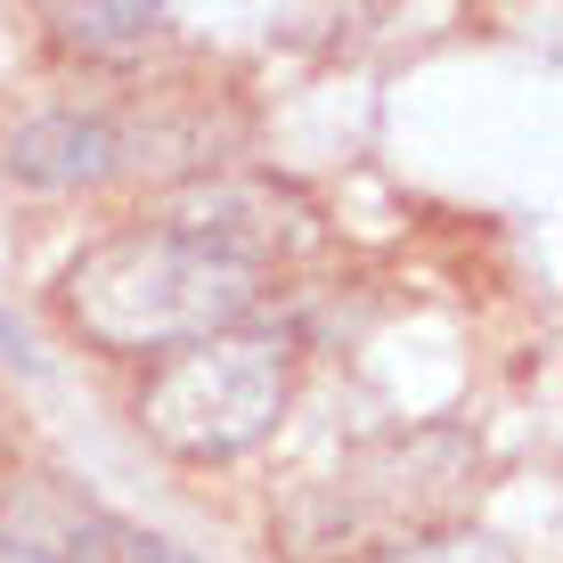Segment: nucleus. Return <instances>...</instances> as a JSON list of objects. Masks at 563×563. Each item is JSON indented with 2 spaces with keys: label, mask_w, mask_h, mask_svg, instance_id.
<instances>
[{
  "label": "nucleus",
  "mask_w": 563,
  "mask_h": 563,
  "mask_svg": "<svg viewBox=\"0 0 563 563\" xmlns=\"http://www.w3.org/2000/svg\"><path fill=\"white\" fill-rule=\"evenodd\" d=\"M123 548H131V563H188L180 548H172V539H147V531H131Z\"/></svg>",
  "instance_id": "obj_6"
},
{
  "label": "nucleus",
  "mask_w": 563,
  "mask_h": 563,
  "mask_svg": "<svg viewBox=\"0 0 563 563\" xmlns=\"http://www.w3.org/2000/svg\"><path fill=\"white\" fill-rule=\"evenodd\" d=\"M107 172H123V131L107 114L49 107L9 131V180L25 188H99Z\"/></svg>",
  "instance_id": "obj_3"
},
{
  "label": "nucleus",
  "mask_w": 563,
  "mask_h": 563,
  "mask_svg": "<svg viewBox=\"0 0 563 563\" xmlns=\"http://www.w3.org/2000/svg\"><path fill=\"white\" fill-rule=\"evenodd\" d=\"M286 409V352L269 335H212L172 352L140 393L147 441L172 457H238Z\"/></svg>",
  "instance_id": "obj_2"
},
{
  "label": "nucleus",
  "mask_w": 563,
  "mask_h": 563,
  "mask_svg": "<svg viewBox=\"0 0 563 563\" xmlns=\"http://www.w3.org/2000/svg\"><path fill=\"white\" fill-rule=\"evenodd\" d=\"M57 33L74 49H147L164 33V9H147V0H90V9H57Z\"/></svg>",
  "instance_id": "obj_4"
},
{
  "label": "nucleus",
  "mask_w": 563,
  "mask_h": 563,
  "mask_svg": "<svg viewBox=\"0 0 563 563\" xmlns=\"http://www.w3.org/2000/svg\"><path fill=\"white\" fill-rule=\"evenodd\" d=\"M384 563H515V548H498V539H424V548L384 555Z\"/></svg>",
  "instance_id": "obj_5"
},
{
  "label": "nucleus",
  "mask_w": 563,
  "mask_h": 563,
  "mask_svg": "<svg viewBox=\"0 0 563 563\" xmlns=\"http://www.w3.org/2000/svg\"><path fill=\"white\" fill-rule=\"evenodd\" d=\"M262 302V254L205 221H155L90 245L66 269V319L82 343L123 360L212 343Z\"/></svg>",
  "instance_id": "obj_1"
}]
</instances>
